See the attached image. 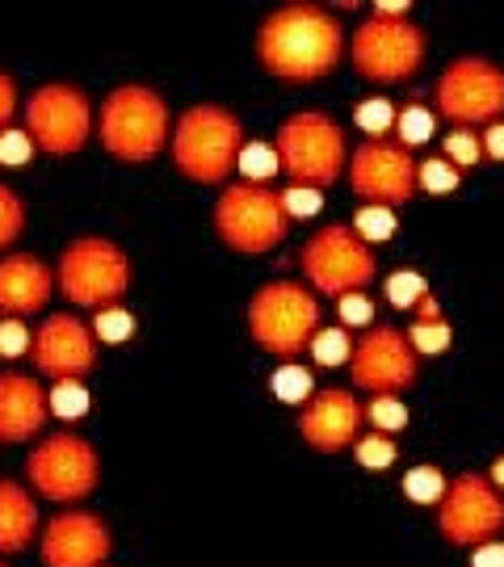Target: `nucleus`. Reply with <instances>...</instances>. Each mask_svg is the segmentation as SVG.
Masks as SVG:
<instances>
[{"instance_id":"nucleus-2","label":"nucleus","mask_w":504,"mask_h":567,"mask_svg":"<svg viewBox=\"0 0 504 567\" xmlns=\"http://www.w3.org/2000/svg\"><path fill=\"white\" fill-rule=\"evenodd\" d=\"M244 148V126L223 105H189L173 126V164L198 186H219Z\"/></svg>"},{"instance_id":"nucleus-23","label":"nucleus","mask_w":504,"mask_h":567,"mask_svg":"<svg viewBox=\"0 0 504 567\" xmlns=\"http://www.w3.org/2000/svg\"><path fill=\"white\" fill-rule=\"evenodd\" d=\"M312 362L319 370H337V366H349V357H353V341H349V328H319L312 337Z\"/></svg>"},{"instance_id":"nucleus-5","label":"nucleus","mask_w":504,"mask_h":567,"mask_svg":"<svg viewBox=\"0 0 504 567\" xmlns=\"http://www.w3.org/2000/svg\"><path fill=\"white\" fill-rule=\"evenodd\" d=\"M249 332L265 353L290 362L294 353L312 345V337L319 332V303H315L312 290L299 282L261 286L249 303Z\"/></svg>"},{"instance_id":"nucleus-24","label":"nucleus","mask_w":504,"mask_h":567,"mask_svg":"<svg viewBox=\"0 0 504 567\" xmlns=\"http://www.w3.org/2000/svg\"><path fill=\"white\" fill-rule=\"evenodd\" d=\"M433 110L429 105H420V101H412L400 110V118H395V143L400 148H420V143H429L433 139Z\"/></svg>"},{"instance_id":"nucleus-46","label":"nucleus","mask_w":504,"mask_h":567,"mask_svg":"<svg viewBox=\"0 0 504 567\" xmlns=\"http://www.w3.org/2000/svg\"><path fill=\"white\" fill-rule=\"evenodd\" d=\"M412 312H416V319H441V307H438V299H433V294H425Z\"/></svg>"},{"instance_id":"nucleus-27","label":"nucleus","mask_w":504,"mask_h":567,"mask_svg":"<svg viewBox=\"0 0 504 567\" xmlns=\"http://www.w3.org/2000/svg\"><path fill=\"white\" fill-rule=\"evenodd\" d=\"M236 168L249 177V186H265V181H274V173H282L278 152H274L269 143H244V148H240V160H236Z\"/></svg>"},{"instance_id":"nucleus-38","label":"nucleus","mask_w":504,"mask_h":567,"mask_svg":"<svg viewBox=\"0 0 504 567\" xmlns=\"http://www.w3.org/2000/svg\"><path fill=\"white\" fill-rule=\"evenodd\" d=\"M337 315H341V328H370L375 324V303H370V294H362V290H353L345 299H337Z\"/></svg>"},{"instance_id":"nucleus-4","label":"nucleus","mask_w":504,"mask_h":567,"mask_svg":"<svg viewBox=\"0 0 504 567\" xmlns=\"http://www.w3.org/2000/svg\"><path fill=\"white\" fill-rule=\"evenodd\" d=\"M101 148L123 164H148L168 143V105L143 85H123L101 105Z\"/></svg>"},{"instance_id":"nucleus-13","label":"nucleus","mask_w":504,"mask_h":567,"mask_svg":"<svg viewBox=\"0 0 504 567\" xmlns=\"http://www.w3.org/2000/svg\"><path fill=\"white\" fill-rule=\"evenodd\" d=\"M438 526L450 546H483L504 530V496L483 475H458L438 504Z\"/></svg>"},{"instance_id":"nucleus-7","label":"nucleus","mask_w":504,"mask_h":567,"mask_svg":"<svg viewBox=\"0 0 504 567\" xmlns=\"http://www.w3.org/2000/svg\"><path fill=\"white\" fill-rule=\"evenodd\" d=\"M286 219L282 193H274L269 186H231L219 193L215 202V231L231 252H269L286 240Z\"/></svg>"},{"instance_id":"nucleus-22","label":"nucleus","mask_w":504,"mask_h":567,"mask_svg":"<svg viewBox=\"0 0 504 567\" xmlns=\"http://www.w3.org/2000/svg\"><path fill=\"white\" fill-rule=\"evenodd\" d=\"M269 391H274V400H282V404H307L315 395V378L307 366H299V362H282L274 375H269Z\"/></svg>"},{"instance_id":"nucleus-44","label":"nucleus","mask_w":504,"mask_h":567,"mask_svg":"<svg viewBox=\"0 0 504 567\" xmlns=\"http://www.w3.org/2000/svg\"><path fill=\"white\" fill-rule=\"evenodd\" d=\"M370 17H382V22H408V0H378L370 9Z\"/></svg>"},{"instance_id":"nucleus-48","label":"nucleus","mask_w":504,"mask_h":567,"mask_svg":"<svg viewBox=\"0 0 504 567\" xmlns=\"http://www.w3.org/2000/svg\"><path fill=\"white\" fill-rule=\"evenodd\" d=\"M0 567H4V564H0Z\"/></svg>"},{"instance_id":"nucleus-20","label":"nucleus","mask_w":504,"mask_h":567,"mask_svg":"<svg viewBox=\"0 0 504 567\" xmlns=\"http://www.w3.org/2000/svg\"><path fill=\"white\" fill-rule=\"evenodd\" d=\"M47 416H51L47 391L30 375H0V441L4 445L42 433Z\"/></svg>"},{"instance_id":"nucleus-33","label":"nucleus","mask_w":504,"mask_h":567,"mask_svg":"<svg viewBox=\"0 0 504 567\" xmlns=\"http://www.w3.org/2000/svg\"><path fill=\"white\" fill-rule=\"evenodd\" d=\"M387 299H391V307H400V312H408V307H416L425 294H429V282L416 274V269H400V274H391L387 278Z\"/></svg>"},{"instance_id":"nucleus-19","label":"nucleus","mask_w":504,"mask_h":567,"mask_svg":"<svg viewBox=\"0 0 504 567\" xmlns=\"http://www.w3.org/2000/svg\"><path fill=\"white\" fill-rule=\"evenodd\" d=\"M51 290H55V274L34 252L0 256V312L9 315V319L42 312L47 299H51Z\"/></svg>"},{"instance_id":"nucleus-18","label":"nucleus","mask_w":504,"mask_h":567,"mask_svg":"<svg viewBox=\"0 0 504 567\" xmlns=\"http://www.w3.org/2000/svg\"><path fill=\"white\" fill-rule=\"evenodd\" d=\"M362 420H366V408L353 400V391L328 387V391H315L312 400L303 404L299 433H303V441H307L312 450H319V454H337V450H345V445H357Z\"/></svg>"},{"instance_id":"nucleus-1","label":"nucleus","mask_w":504,"mask_h":567,"mask_svg":"<svg viewBox=\"0 0 504 567\" xmlns=\"http://www.w3.org/2000/svg\"><path fill=\"white\" fill-rule=\"evenodd\" d=\"M345 55V34L332 9L299 0L274 9L256 30V60L269 76L307 85L328 76Z\"/></svg>"},{"instance_id":"nucleus-42","label":"nucleus","mask_w":504,"mask_h":567,"mask_svg":"<svg viewBox=\"0 0 504 567\" xmlns=\"http://www.w3.org/2000/svg\"><path fill=\"white\" fill-rule=\"evenodd\" d=\"M13 114H17V85H13V76L0 72V130H9Z\"/></svg>"},{"instance_id":"nucleus-3","label":"nucleus","mask_w":504,"mask_h":567,"mask_svg":"<svg viewBox=\"0 0 504 567\" xmlns=\"http://www.w3.org/2000/svg\"><path fill=\"white\" fill-rule=\"evenodd\" d=\"M274 152L286 177L303 189H328L349 168L345 135L319 110L290 114L274 135Z\"/></svg>"},{"instance_id":"nucleus-12","label":"nucleus","mask_w":504,"mask_h":567,"mask_svg":"<svg viewBox=\"0 0 504 567\" xmlns=\"http://www.w3.org/2000/svg\"><path fill=\"white\" fill-rule=\"evenodd\" d=\"M34 492L47 496V501H85L101 479V463H97V450L76 433H55V438L38 441L26 463Z\"/></svg>"},{"instance_id":"nucleus-15","label":"nucleus","mask_w":504,"mask_h":567,"mask_svg":"<svg viewBox=\"0 0 504 567\" xmlns=\"http://www.w3.org/2000/svg\"><path fill=\"white\" fill-rule=\"evenodd\" d=\"M416 349H412L408 332L400 328H387L378 324L370 328L357 345H353V357H349V375L357 387L375 391V395H400L416 382Z\"/></svg>"},{"instance_id":"nucleus-17","label":"nucleus","mask_w":504,"mask_h":567,"mask_svg":"<svg viewBox=\"0 0 504 567\" xmlns=\"http://www.w3.org/2000/svg\"><path fill=\"white\" fill-rule=\"evenodd\" d=\"M38 551H42L47 567H101L114 551V538H110V526L101 517L67 508L42 526Z\"/></svg>"},{"instance_id":"nucleus-37","label":"nucleus","mask_w":504,"mask_h":567,"mask_svg":"<svg viewBox=\"0 0 504 567\" xmlns=\"http://www.w3.org/2000/svg\"><path fill=\"white\" fill-rule=\"evenodd\" d=\"M445 160H450L458 173L479 168V160H483V139H475L471 130H454V135H445Z\"/></svg>"},{"instance_id":"nucleus-26","label":"nucleus","mask_w":504,"mask_h":567,"mask_svg":"<svg viewBox=\"0 0 504 567\" xmlns=\"http://www.w3.org/2000/svg\"><path fill=\"white\" fill-rule=\"evenodd\" d=\"M395 118H400V110H395L387 97H366V101L353 110V123H357V130H366V139L391 135V130H395Z\"/></svg>"},{"instance_id":"nucleus-11","label":"nucleus","mask_w":504,"mask_h":567,"mask_svg":"<svg viewBox=\"0 0 504 567\" xmlns=\"http://www.w3.org/2000/svg\"><path fill=\"white\" fill-rule=\"evenodd\" d=\"M26 135L47 156H72L93 135V105L76 85H42L26 101Z\"/></svg>"},{"instance_id":"nucleus-39","label":"nucleus","mask_w":504,"mask_h":567,"mask_svg":"<svg viewBox=\"0 0 504 567\" xmlns=\"http://www.w3.org/2000/svg\"><path fill=\"white\" fill-rule=\"evenodd\" d=\"M34 156V139L26 135V130H0V164L4 168H26Z\"/></svg>"},{"instance_id":"nucleus-32","label":"nucleus","mask_w":504,"mask_h":567,"mask_svg":"<svg viewBox=\"0 0 504 567\" xmlns=\"http://www.w3.org/2000/svg\"><path fill=\"white\" fill-rule=\"evenodd\" d=\"M353 231L366 240V244H382L395 236V211L391 206H362L357 219H353Z\"/></svg>"},{"instance_id":"nucleus-9","label":"nucleus","mask_w":504,"mask_h":567,"mask_svg":"<svg viewBox=\"0 0 504 567\" xmlns=\"http://www.w3.org/2000/svg\"><path fill=\"white\" fill-rule=\"evenodd\" d=\"M438 114L458 130L492 126L504 114V72L479 55L454 60L438 76Z\"/></svg>"},{"instance_id":"nucleus-40","label":"nucleus","mask_w":504,"mask_h":567,"mask_svg":"<svg viewBox=\"0 0 504 567\" xmlns=\"http://www.w3.org/2000/svg\"><path fill=\"white\" fill-rule=\"evenodd\" d=\"M319 206H324V198H319V189H303V186H290L282 193V211L286 219H312L319 215Z\"/></svg>"},{"instance_id":"nucleus-41","label":"nucleus","mask_w":504,"mask_h":567,"mask_svg":"<svg viewBox=\"0 0 504 567\" xmlns=\"http://www.w3.org/2000/svg\"><path fill=\"white\" fill-rule=\"evenodd\" d=\"M34 345V332L22 319H0V357H26Z\"/></svg>"},{"instance_id":"nucleus-10","label":"nucleus","mask_w":504,"mask_h":567,"mask_svg":"<svg viewBox=\"0 0 504 567\" xmlns=\"http://www.w3.org/2000/svg\"><path fill=\"white\" fill-rule=\"evenodd\" d=\"M353 72L375 80V85H395L420 72L425 63V30L412 22H382L370 17L366 26L353 30V47H349Z\"/></svg>"},{"instance_id":"nucleus-8","label":"nucleus","mask_w":504,"mask_h":567,"mask_svg":"<svg viewBox=\"0 0 504 567\" xmlns=\"http://www.w3.org/2000/svg\"><path fill=\"white\" fill-rule=\"evenodd\" d=\"M299 265L307 274L312 290L328 299H345L375 278V252L353 227H324L299 252Z\"/></svg>"},{"instance_id":"nucleus-43","label":"nucleus","mask_w":504,"mask_h":567,"mask_svg":"<svg viewBox=\"0 0 504 567\" xmlns=\"http://www.w3.org/2000/svg\"><path fill=\"white\" fill-rule=\"evenodd\" d=\"M471 567H504V542L492 538L483 546H471Z\"/></svg>"},{"instance_id":"nucleus-29","label":"nucleus","mask_w":504,"mask_h":567,"mask_svg":"<svg viewBox=\"0 0 504 567\" xmlns=\"http://www.w3.org/2000/svg\"><path fill=\"white\" fill-rule=\"evenodd\" d=\"M458 181H463V173L445 156L420 160V164H416V189H425V193H433V198H438V193H454Z\"/></svg>"},{"instance_id":"nucleus-6","label":"nucleus","mask_w":504,"mask_h":567,"mask_svg":"<svg viewBox=\"0 0 504 567\" xmlns=\"http://www.w3.org/2000/svg\"><path fill=\"white\" fill-rule=\"evenodd\" d=\"M55 282L60 290L76 303V307H114L130 286V261L114 240H101V236H80L72 240L60 256V269H55Z\"/></svg>"},{"instance_id":"nucleus-36","label":"nucleus","mask_w":504,"mask_h":567,"mask_svg":"<svg viewBox=\"0 0 504 567\" xmlns=\"http://www.w3.org/2000/svg\"><path fill=\"white\" fill-rule=\"evenodd\" d=\"M22 227H26V206H22V198H17L9 186H0V252L9 249V244H17Z\"/></svg>"},{"instance_id":"nucleus-25","label":"nucleus","mask_w":504,"mask_h":567,"mask_svg":"<svg viewBox=\"0 0 504 567\" xmlns=\"http://www.w3.org/2000/svg\"><path fill=\"white\" fill-rule=\"evenodd\" d=\"M445 488H450V479H445L441 467H433V463H420V467H412V471L404 475V496H408L412 504H441Z\"/></svg>"},{"instance_id":"nucleus-30","label":"nucleus","mask_w":504,"mask_h":567,"mask_svg":"<svg viewBox=\"0 0 504 567\" xmlns=\"http://www.w3.org/2000/svg\"><path fill=\"white\" fill-rule=\"evenodd\" d=\"M47 404H51V416H60V420H80L89 412V391L80 378H67V382H55Z\"/></svg>"},{"instance_id":"nucleus-16","label":"nucleus","mask_w":504,"mask_h":567,"mask_svg":"<svg viewBox=\"0 0 504 567\" xmlns=\"http://www.w3.org/2000/svg\"><path fill=\"white\" fill-rule=\"evenodd\" d=\"M30 357L38 366V375L67 382V378H80L97 366V337L93 328H85L76 315H47L38 328H34V345Z\"/></svg>"},{"instance_id":"nucleus-14","label":"nucleus","mask_w":504,"mask_h":567,"mask_svg":"<svg viewBox=\"0 0 504 567\" xmlns=\"http://www.w3.org/2000/svg\"><path fill=\"white\" fill-rule=\"evenodd\" d=\"M349 186L357 198H366V206H391L395 211L416 193V160L400 143L366 139L349 156Z\"/></svg>"},{"instance_id":"nucleus-35","label":"nucleus","mask_w":504,"mask_h":567,"mask_svg":"<svg viewBox=\"0 0 504 567\" xmlns=\"http://www.w3.org/2000/svg\"><path fill=\"white\" fill-rule=\"evenodd\" d=\"M353 450H357V467H366V471H387V467L395 463V441H391V433H362Z\"/></svg>"},{"instance_id":"nucleus-45","label":"nucleus","mask_w":504,"mask_h":567,"mask_svg":"<svg viewBox=\"0 0 504 567\" xmlns=\"http://www.w3.org/2000/svg\"><path fill=\"white\" fill-rule=\"evenodd\" d=\"M483 156L504 160V123H492L483 130Z\"/></svg>"},{"instance_id":"nucleus-28","label":"nucleus","mask_w":504,"mask_h":567,"mask_svg":"<svg viewBox=\"0 0 504 567\" xmlns=\"http://www.w3.org/2000/svg\"><path fill=\"white\" fill-rule=\"evenodd\" d=\"M93 337L101 345H123L135 337V315L126 312L123 303H114V307H101L93 315Z\"/></svg>"},{"instance_id":"nucleus-34","label":"nucleus","mask_w":504,"mask_h":567,"mask_svg":"<svg viewBox=\"0 0 504 567\" xmlns=\"http://www.w3.org/2000/svg\"><path fill=\"white\" fill-rule=\"evenodd\" d=\"M366 420L375 425V433H400V429H408V408L400 395H375L366 408Z\"/></svg>"},{"instance_id":"nucleus-31","label":"nucleus","mask_w":504,"mask_h":567,"mask_svg":"<svg viewBox=\"0 0 504 567\" xmlns=\"http://www.w3.org/2000/svg\"><path fill=\"white\" fill-rule=\"evenodd\" d=\"M408 341H412V349H416V357H420V353H425V357H438V353L450 349L454 332H450L445 319H416L408 328Z\"/></svg>"},{"instance_id":"nucleus-47","label":"nucleus","mask_w":504,"mask_h":567,"mask_svg":"<svg viewBox=\"0 0 504 567\" xmlns=\"http://www.w3.org/2000/svg\"><path fill=\"white\" fill-rule=\"evenodd\" d=\"M488 479H492V488H496V492L504 496V454L496 458V463H492V471H488Z\"/></svg>"},{"instance_id":"nucleus-21","label":"nucleus","mask_w":504,"mask_h":567,"mask_svg":"<svg viewBox=\"0 0 504 567\" xmlns=\"http://www.w3.org/2000/svg\"><path fill=\"white\" fill-rule=\"evenodd\" d=\"M38 534V508L34 496L13 483V479H0V555H17L26 551Z\"/></svg>"}]
</instances>
